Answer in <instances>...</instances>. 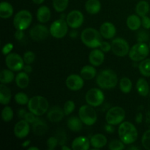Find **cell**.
<instances>
[{"mask_svg": "<svg viewBox=\"0 0 150 150\" xmlns=\"http://www.w3.org/2000/svg\"><path fill=\"white\" fill-rule=\"evenodd\" d=\"M12 93L10 89L4 83L0 84V103L1 105H7L11 100Z\"/></svg>", "mask_w": 150, "mask_h": 150, "instance_id": "cb8c5ba5", "label": "cell"}, {"mask_svg": "<svg viewBox=\"0 0 150 150\" xmlns=\"http://www.w3.org/2000/svg\"><path fill=\"white\" fill-rule=\"evenodd\" d=\"M96 83L101 89H113L117 85L118 77L114 70L110 69L103 70L100 72L97 76Z\"/></svg>", "mask_w": 150, "mask_h": 150, "instance_id": "7a4b0ae2", "label": "cell"}, {"mask_svg": "<svg viewBox=\"0 0 150 150\" xmlns=\"http://www.w3.org/2000/svg\"><path fill=\"white\" fill-rule=\"evenodd\" d=\"M114 125H112L108 124L107 125L105 126V130L108 133H113L115 130V128L114 127Z\"/></svg>", "mask_w": 150, "mask_h": 150, "instance_id": "816d5d0a", "label": "cell"}, {"mask_svg": "<svg viewBox=\"0 0 150 150\" xmlns=\"http://www.w3.org/2000/svg\"><path fill=\"white\" fill-rule=\"evenodd\" d=\"M65 115L64 110L62 109L60 107L54 106L48 111L47 117L48 120L51 122H59L64 118Z\"/></svg>", "mask_w": 150, "mask_h": 150, "instance_id": "ac0fdd59", "label": "cell"}, {"mask_svg": "<svg viewBox=\"0 0 150 150\" xmlns=\"http://www.w3.org/2000/svg\"><path fill=\"white\" fill-rule=\"evenodd\" d=\"M14 99L16 103L21 105H27L29 101V97L27 96L26 94L23 93V92H18V93H16L15 95Z\"/></svg>", "mask_w": 150, "mask_h": 150, "instance_id": "74e56055", "label": "cell"}, {"mask_svg": "<svg viewBox=\"0 0 150 150\" xmlns=\"http://www.w3.org/2000/svg\"><path fill=\"white\" fill-rule=\"evenodd\" d=\"M149 48H150V42H149Z\"/></svg>", "mask_w": 150, "mask_h": 150, "instance_id": "be15d7a7", "label": "cell"}, {"mask_svg": "<svg viewBox=\"0 0 150 150\" xmlns=\"http://www.w3.org/2000/svg\"><path fill=\"white\" fill-rule=\"evenodd\" d=\"M23 60L26 64H31L34 62L35 59V53L31 51H28L24 53L23 54Z\"/></svg>", "mask_w": 150, "mask_h": 150, "instance_id": "7bdbcfd3", "label": "cell"}, {"mask_svg": "<svg viewBox=\"0 0 150 150\" xmlns=\"http://www.w3.org/2000/svg\"><path fill=\"white\" fill-rule=\"evenodd\" d=\"M82 42L90 48L100 47L102 42V35L100 32L93 28H86L81 34Z\"/></svg>", "mask_w": 150, "mask_h": 150, "instance_id": "3957f363", "label": "cell"}, {"mask_svg": "<svg viewBox=\"0 0 150 150\" xmlns=\"http://www.w3.org/2000/svg\"><path fill=\"white\" fill-rule=\"evenodd\" d=\"M16 83L18 87L20 89H25L29 86V74L23 72H20L16 76Z\"/></svg>", "mask_w": 150, "mask_h": 150, "instance_id": "83f0119b", "label": "cell"}, {"mask_svg": "<svg viewBox=\"0 0 150 150\" xmlns=\"http://www.w3.org/2000/svg\"><path fill=\"white\" fill-rule=\"evenodd\" d=\"M85 9L89 14H98L101 9L100 1L99 0H87L85 3Z\"/></svg>", "mask_w": 150, "mask_h": 150, "instance_id": "d4e9b609", "label": "cell"}, {"mask_svg": "<svg viewBox=\"0 0 150 150\" xmlns=\"http://www.w3.org/2000/svg\"><path fill=\"white\" fill-rule=\"evenodd\" d=\"M68 24L64 19L59 18L53 22L50 26V34L57 39L63 38L68 32Z\"/></svg>", "mask_w": 150, "mask_h": 150, "instance_id": "9c48e42d", "label": "cell"}, {"mask_svg": "<svg viewBox=\"0 0 150 150\" xmlns=\"http://www.w3.org/2000/svg\"><path fill=\"white\" fill-rule=\"evenodd\" d=\"M127 149H137V150H139V148L136 147V146H130V147L127 148Z\"/></svg>", "mask_w": 150, "mask_h": 150, "instance_id": "6125c7cd", "label": "cell"}, {"mask_svg": "<svg viewBox=\"0 0 150 150\" xmlns=\"http://www.w3.org/2000/svg\"><path fill=\"white\" fill-rule=\"evenodd\" d=\"M13 48V44L11 42H8V43L5 44L2 48V54L3 55L7 56L9 54H10L11 51Z\"/></svg>", "mask_w": 150, "mask_h": 150, "instance_id": "bcb514c9", "label": "cell"}, {"mask_svg": "<svg viewBox=\"0 0 150 150\" xmlns=\"http://www.w3.org/2000/svg\"><path fill=\"white\" fill-rule=\"evenodd\" d=\"M149 46L146 42H138L132 46L129 51V57L133 62H141L146 59L149 54Z\"/></svg>", "mask_w": 150, "mask_h": 150, "instance_id": "5b68a950", "label": "cell"}, {"mask_svg": "<svg viewBox=\"0 0 150 150\" xmlns=\"http://www.w3.org/2000/svg\"><path fill=\"white\" fill-rule=\"evenodd\" d=\"M85 100L88 105L93 107H98L102 105L105 100L104 93L98 88H92L86 92Z\"/></svg>", "mask_w": 150, "mask_h": 150, "instance_id": "30bf717a", "label": "cell"}, {"mask_svg": "<svg viewBox=\"0 0 150 150\" xmlns=\"http://www.w3.org/2000/svg\"><path fill=\"white\" fill-rule=\"evenodd\" d=\"M69 0H53V7L57 13H62L67 9Z\"/></svg>", "mask_w": 150, "mask_h": 150, "instance_id": "d590c367", "label": "cell"}, {"mask_svg": "<svg viewBox=\"0 0 150 150\" xmlns=\"http://www.w3.org/2000/svg\"><path fill=\"white\" fill-rule=\"evenodd\" d=\"M75 108H76V104H75V103L73 100H67L64 103V107H63V110H64V112L65 114V115L68 116L73 112V111L75 110Z\"/></svg>", "mask_w": 150, "mask_h": 150, "instance_id": "ab89813d", "label": "cell"}, {"mask_svg": "<svg viewBox=\"0 0 150 150\" xmlns=\"http://www.w3.org/2000/svg\"><path fill=\"white\" fill-rule=\"evenodd\" d=\"M32 131L36 136H43L48 131V125L44 120L37 117L36 120L32 123Z\"/></svg>", "mask_w": 150, "mask_h": 150, "instance_id": "44dd1931", "label": "cell"}, {"mask_svg": "<svg viewBox=\"0 0 150 150\" xmlns=\"http://www.w3.org/2000/svg\"><path fill=\"white\" fill-rule=\"evenodd\" d=\"M139 70L141 74L145 77H150V59H145L139 64Z\"/></svg>", "mask_w": 150, "mask_h": 150, "instance_id": "836d02e7", "label": "cell"}, {"mask_svg": "<svg viewBox=\"0 0 150 150\" xmlns=\"http://www.w3.org/2000/svg\"><path fill=\"white\" fill-rule=\"evenodd\" d=\"M36 115H35V114H33L32 112H31V111L26 113V114L25 115L24 117V120H26V121H27L29 124H32V123L36 120Z\"/></svg>", "mask_w": 150, "mask_h": 150, "instance_id": "7dc6e473", "label": "cell"}, {"mask_svg": "<svg viewBox=\"0 0 150 150\" xmlns=\"http://www.w3.org/2000/svg\"><path fill=\"white\" fill-rule=\"evenodd\" d=\"M125 118V111L122 107L114 106L110 108L105 115L107 124L117 125L124 121Z\"/></svg>", "mask_w": 150, "mask_h": 150, "instance_id": "ba28073f", "label": "cell"}, {"mask_svg": "<svg viewBox=\"0 0 150 150\" xmlns=\"http://www.w3.org/2000/svg\"><path fill=\"white\" fill-rule=\"evenodd\" d=\"M16 77L13 73V71L11 70L4 69L1 71L0 73V82L1 83L7 84V83H11L13 81L15 80Z\"/></svg>", "mask_w": 150, "mask_h": 150, "instance_id": "1f68e13d", "label": "cell"}, {"mask_svg": "<svg viewBox=\"0 0 150 150\" xmlns=\"http://www.w3.org/2000/svg\"><path fill=\"white\" fill-rule=\"evenodd\" d=\"M111 50L117 57H124L129 54L130 47L128 42L125 40L117 38L113 40L111 42Z\"/></svg>", "mask_w": 150, "mask_h": 150, "instance_id": "8fae6325", "label": "cell"}, {"mask_svg": "<svg viewBox=\"0 0 150 150\" xmlns=\"http://www.w3.org/2000/svg\"><path fill=\"white\" fill-rule=\"evenodd\" d=\"M108 149L111 150L124 149L125 144L121 140H113L108 144Z\"/></svg>", "mask_w": 150, "mask_h": 150, "instance_id": "f35d334b", "label": "cell"}, {"mask_svg": "<svg viewBox=\"0 0 150 150\" xmlns=\"http://www.w3.org/2000/svg\"><path fill=\"white\" fill-rule=\"evenodd\" d=\"M57 139L59 141V144L60 145H64L66 142V134L65 132H59L57 136Z\"/></svg>", "mask_w": 150, "mask_h": 150, "instance_id": "681fc988", "label": "cell"}, {"mask_svg": "<svg viewBox=\"0 0 150 150\" xmlns=\"http://www.w3.org/2000/svg\"><path fill=\"white\" fill-rule=\"evenodd\" d=\"M100 32L103 38L105 39H111L116 35L117 29L113 23L110 22H105L100 27Z\"/></svg>", "mask_w": 150, "mask_h": 150, "instance_id": "e0dca14e", "label": "cell"}, {"mask_svg": "<svg viewBox=\"0 0 150 150\" xmlns=\"http://www.w3.org/2000/svg\"><path fill=\"white\" fill-rule=\"evenodd\" d=\"M107 138L101 133H97L92 136L90 139L91 146L95 149H101L107 144Z\"/></svg>", "mask_w": 150, "mask_h": 150, "instance_id": "7402d4cb", "label": "cell"}, {"mask_svg": "<svg viewBox=\"0 0 150 150\" xmlns=\"http://www.w3.org/2000/svg\"><path fill=\"white\" fill-rule=\"evenodd\" d=\"M142 144L144 149L150 150V130H146L144 133L143 136H142Z\"/></svg>", "mask_w": 150, "mask_h": 150, "instance_id": "60d3db41", "label": "cell"}, {"mask_svg": "<svg viewBox=\"0 0 150 150\" xmlns=\"http://www.w3.org/2000/svg\"><path fill=\"white\" fill-rule=\"evenodd\" d=\"M67 127L73 132H79L83 128V122L79 117H72L67 120Z\"/></svg>", "mask_w": 150, "mask_h": 150, "instance_id": "f546056e", "label": "cell"}, {"mask_svg": "<svg viewBox=\"0 0 150 150\" xmlns=\"http://www.w3.org/2000/svg\"><path fill=\"white\" fill-rule=\"evenodd\" d=\"M142 120H143V115H142V113H138L136 116V122L138 124H140L142 122Z\"/></svg>", "mask_w": 150, "mask_h": 150, "instance_id": "11a10c76", "label": "cell"}, {"mask_svg": "<svg viewBox=\"0 0 150 150\" xmlns=\"http://www.w3.org/2000/svg\"><path fill=\"white\" fill-rule=\"evenodd\" d=\"M90 141L86 136H79L72 142L73 150H87L90 147Z\"/></svg>", "mask_w": 150, "mask_h": 150, "instance_id": "ffe728a7", "label": "cell"}, {"mask_svg": "<svg viewBox=\"0 0 150 150\" xmlns=\"http://www.w3.org/2000/svg\"><path fill=\"white\" fill-rule=\"evenodd\" d=\"M149 4L146 1L142 0L138 2V4L136 6V14L139 16L140 17L146 16L149 11Z\"/></svg>", "mask_w": 150, "mask_h": 150, "instance_id": "d6a6232c", "label": "cell"}, {"mask_svg": "<svg viewBox=\"0 0 150 150\" xmlns=\"http://www.w3.org/2000/svg\"><path fill=\"white\" fill-rule=\"evenodd\" d=\"M83 13L79 10H72L67 14L66 17V21L68 24L69 27L72 29H78L80 27L83 23Z\"/></svg>", "mask_w": 150, "mask_h": 150, "instance_id": "4fadbf2b", "label": "cell"}, {"mask_svg": "<svg viewBox=\"0 0 150 150\" xmlns=\"http://www.w3.org/2000/svg\"><path fill=\"white\" fill-rule=\"evenodd\" d=\"M50 34L48 28L42 24H38L34 26L29 31L30 38L35 41H42L46 39Z\"/></svg>", "mask_w": 150, "mask_h": 150, "instance_id": "5bb4252c", "label": "cell"}, {"mask_svg": "<svg viewBox=\"0 0 150 150\" xmlns=\"http://www.w3.org/2000/svg\"><path fill=\"white\" fill-rule=\"evenodd\" d=\"M32 21V13L26 10H22L18 12L13 18V25L16 29L26 30Z\"/></svg>", "mask_w": 150, "mask_h": 150, "instance_id": "52a82bcc", "label": "cell"}, {"mask_svg": "<svg viewBox=\"0 0 150 150\" xmlns=\"http://www.w3.org/2000/svg\"><path fill=\"white\" fill-rule=\"evenodd\" d=\"M27 111H26V109L24 108H20V109L18 111V117L21 119H24L25 115L26 114Z\"/></svg>", "mask_w": 150, "mask_h": 150, "instance_id": "f5cc1de1", "label": "cell"}, {"mask_svg": "<svg viewBox=\"0 0 150 150\" xmlns=\"http://www.w3.org/2000/svg\"><path fill=\"white\" fill-rule=\"evenodd\" d=\"M136 88L138 93H139L141 96L146 97L149 95V83L146 81V79H143V78H140V79L137 81Z\"/></svg>", "mask_w": 150, "mask_h": 150, "instance_id": "f1b7e54d", "label": "cell"}, {"mask_svg": "<svg viewBox=\"0 0 150 150\" xmlns=\"http://www.w3.org/2000/svg\"><path fill=\"white\" fill-rule=\"evenodd\" d=\"M66 86L72 91H79L83 88L84 81L81 76L76 74H72L67 76L66 79Z\"/></svg>", "mask_w": 150, "mask_h": 150, "instance_id": "9a60e30c", "label": "cell"}, {"mask_svg": "<svg viewBox=\"0 0 150 150\" xmlns=\"http://www.w3.org/2000/svg\"><path fill=\"white\" fill-rule=\"evenodd\" d=\"M149 34L145 30H141L137 34V42H146L149 40Z\"/></svg>", "mask_w": 150, "mask_h": 150, "instance_id": "b9f144b4", "label": "cell"}, {"mask_svg": "<svg viewBox=\"0 0 150 150\" xmlns=\"http://www.w3.org/2000/svg\"><path fill=\"white\" fill-rule=\"evenodd\" d=\"M142 26L144 29H150V18L148 16H144L142 17Z\"/></svg>", "mask_w": 150, "mask_h": 150, "instance_id": "c3c4849f", "label": "cell"}, {"mask_svg": "<svg viewBox=\"0 0 150 150\" xmlns=\"http://www.w3.org/2000/svg\"><path fill=\"white\" fill-rule=\"evenodd\" d=\"M79 116L83 123L86 125L92 126L98 120V115L94 107L89 105H83L79 110Z\"/></svg>", "mask_w": 150, "mask_h": 150, "instance_id": "8992f818", "label": "cell"}, {"mask_svg": "<svg viewBox=\"0 0 150 150\" xmlns=\"http://www.w3.org/2000/svg\"><path fill=\"white\" fill-rule=\"evenodd\" d=\"M100 49L104 53H108L111 50V44L109 42H105V41H102V42L100 45Z\"/></svg>", "mask_w": 150, "mask_h": 150, "instance_id": "f6af8a7d", "label": "cell"}, {"mask_svg": "<svg viewBox=\"0 0 150 150\" xmlns=\"http://www.w3.org/2000/svg\"><path fill=\"white\" fill-rule=\"evenodd\" d=\"M58 144L59 141L57 137H53V136H51V137L48 138V139L47 140V147H48V149H54L57 146Z\"/></svg>", "mask_w": 150, "mask_h": 150, "instance_id": "ee69618b", "label": "cell"}, {"mask_svg": "<svg viewBox=\"0 0 150 150\" xmlns=\"http://www.w3.org/2000/svg\"><path fill=\"white\" fill-rule=\"evenodd\" d=\"M30 144H31L30 140H26V141H25L23 144H22V146H23V147H27V146H29Z\"/></svg>", "mask_w": 150, "mask_h": 150, "instance_id": "6f0895ef", "label": "cell"}, {"mask_svg": "<svg viewBox=\"0 0 150 150\" xmlns=\"http://www.w3.org/2000/svg\"><path fill=\"white\" fill-rule=\"evenodd\" d=\"M1 118L5 122H9L13 118V111L11 107L6 105L1 111Z\"/></svg>", "mask_w": 150, "mask_h": 150, "instance_id": "8d00e7d4", "label": "cell"}, {"mask_svg": "<svg viewBox=\"0 0 150 150\" xmlns=\"http://www.w3.org/2000/svg\"><path fill=\"white\" fill-rule=\"evenodd\" d=\"M27 106L29 111L35 114L38 117H40L43 115L48 111L49 104L46 98L40 95H38L32 97L29 99Z\"/></svg>", "mask_w": 150, "mask_h": 150, "instance_id": "277c9868", "label": "cell"}, {"mask_svg": "<svg viewBox=\"0 0 150 150\" xmlns=\"http://www.w3.org/2000/svg\"><path fill=\"white\" fill-rule=\"evenodd\" d=\"M24 37V33L23 30H20V29H16V32L15 33V38L17 40H21Z\"/></svg>", "mask_w": 150, "mask_h": 150, "instance_id": "f907efd6", "label": "cell"}, {"mask_svg": "<svg viewBox=\"0 0 150 150\" xmlns=\"http://www.w3.org/2000/svg\"><path fill=\"white\" fill-rule=\"evenodd\" d=\"M51 10L47 6H41L37 12V18L41 23H45L51 18Z\"/></svg>", "mask_w": 150, "mask_h": 150, "instance_id": "603a6c76", "label": "cell"}, {"mask_svg": "<svg viewBox=\"0 0 150 150\" xmlns=\"http://www.w3.org/2000/svg\"><path fill=\"white\" fill-rule=\"evenodd\" d=\"M62 150H70V148L67 147L65 144L62 145Z\"/></svg>", "mask_w": 150, "mask_h": 150, "instance_id": "91938a15", "label": "cell"}, {"mask_svg": "<svg viewBox=\"0 0 150 150\" xmlns=\"http://www.w3.org/2000/svg\"><path fill=\"white\" fill-rule=\"evenodd\" d=\"M120 139L125 144H131L138 139V130L134 125L129 122H122L118 129Z\"/></svg>", "mask_w": 150, "mask_h": 150, "instance_id": "6da1fadb", "label": "cell"}, {"mask_svg": "<svg viewBox=\"0 0 150 150\" xmlns=\"http://www.w3.org/2000/svg\"><path fill=\"white\" fill-rule=\"evenodd\" d=\"M24 60L22 57L16 53H10L6 56L5 64L10 70L13 72L21 70L24 67Z\"/></svg>", "mask_w": 150, "mask_h": 150, "instance_id": "7c38bea8", "label": "cell"}, {"mask_svg": "<svg viewBox=\"0 0 150 150\" xmlns=\"http://www.w3.org/2000/svg\"><path fill=\"white\" fill-rule=\"evenodd\" d=\"M78 36V32L76 30H72L70 33V37L72 38H76Z\"/></svg>", "mask_w": 150, "mask_h": 150, "instance_id": "9f6ffc18", "label": "cell"}, {"mask_svg": "<svg viewBox=\"0 0 150 150\" xmlns=\"http://www.w3.org/2000/svg\"><path fill=\"white\" fill-rule=\"evenodd\" d=\"M133 87V83L129 78L124 77L120 81V89L123 93H130Z\"/></svg>", "mask_w": 150, "mask_h": 150, "instance_id": "e575fe53", "label": "cell"}, {"mask_svg": "<svg viewBox=\"0 0 150 150\" xmlns=\"http://www.w3.org/2000/svg\"><path fill=\"white\" fill-rule=\"evenodd\" d=\"M23 71L25 72V73H28V74H29V73H32V66L30 65V64H26V65H24V67H23Z\"/></svg>", "mask_w": 150, "mask_h": 150, "instance_id": "db71d44e", "label": "cell"}, {"mask_svg": "<svg viewBox=\"0 0 150 150\" xmlns=\"http://www.w3.org/2000/svg\"><path fill=\"white\" fill-rule=\"evenodd\" d=\"M28 150H39V148L36 147V146H32V147L28 148Z\"/></svg>", "mask_w": 150, "mask_h": 150, "instance_id": "94428289", "label": "cell"}, {"mask_svg": "<svg viewBox=\"0 0 150 150\" xmlns=\"http://www.w3.org/2000/svg\"><path fill=\"white\" fill-rule=\"evenodd\" d=\"M105 60L104 52L99 49H94L89 54V61L92 65L95 67L101 65Z\"/></svg>", "mask_w": 150, "mask_h": 150, "instance_id": "d6986e66", "label": "cell"}, {"mask_svg": "<svg viewBox=\"0 0 150 150\" xmlns=\"http://www.w3.org/2000/svg\"><path fill=\"white\" fill-rule=\"evenodd\" d=\"M32 1H33V2L35 3V4H41L42 3H43V1H45V0H32Z\"/></svg>", "mask_w": 150, "mask_h": 150, "instance_id": "680465c9", "label": "cell"}, {"mask_svg": "<svg viewBox=\"0 0 150 150\" xmlns=\"http://www.w3.org/2000/svg\"><path fill=\"white\" fill-rule=\"evenodd\" d=\"M13 14V7L7 1H1L0 4V17L7 19L11 17Z\"/></svg>", "mask_w": 150, "mask_h": 150, "instance_id": "4316f807", "label": "cell"}, {"mask_svg": "<svg viewBox=\"0 0 150 150\" xmlns=\"http://www.w3.org/2000/svg\"><path fill=\"white\" fill-rule=\"evenodd\" d=\"M127 26L130 30L132 31H136L139 29L142 25V20L140 18V16L138 15H130L127 17Z\"/></svg>", "mask_w": 150, "mask_h": 150, "instance_id": "484cf974", "label": "cell"}, {"mask_svg": "<svg viewBox=\"0 0 150 150\" xmlns=\"http://www.w3.org/2000/svg\"><path fill=\"white\" fill-rule=\"evenodd\" d=\"M94 67L93 65H85L82 67L80 74L84 80H92L96 76L97 70Z\"/></svg>", "mask_w": 150, "mask_h": 150, "instance_id": "4dcf8cb0", "label": "cell"}, {"mask_svg": "<svg viewBox=\"0 0 150 150\" xmlns=\"http://www.w3.org/2000/svg\"><path fill=\"white\" fill-rule=\"evenodd\" d=\"M30 127L29 123L23 119L18 122L14 127V134L18 139H24L29 135Z\"/></svg>", "mask_w": 150, "mask_h": 150, "instance_id": "2e32d148", "label": "cell"}]
</instances>
